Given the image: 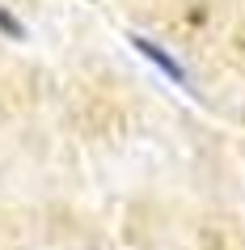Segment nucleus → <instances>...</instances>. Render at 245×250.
I'll list each match as a JSON object with an SVG mask.
<instances>
[{
    "label": "nucleus",
    "instance_id": "nucleus-1",
    "mask_svg": "<svg viewBox=\"0 0 245 250\" xmlns=\"http://www.w3.org/2000/svg\"><path fill=\"white\" fill-rule=\"evenodd\" d=\"M0 26L9 30V34H13V39H26V30L17 26V21H13V13H4V9H0Z\"/></svg>",
    "mask_w": 245,
    "mask_h": 250
}]
</instances>
